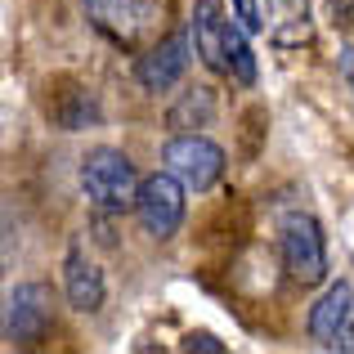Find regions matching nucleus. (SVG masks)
I'll use <instances>...</instances> for the list:
<instances>
[{"mask_svg": "<svg viewBox=\"0 0 354 354\" xmlns=\"http://www.w3.org/2000/svg\"><path fill=\"white\" fill-rule=\"evenodd\" d=\"M54 121H59L63 130H86L99 121V104L95 95H90L86 86H68L59 95V104H54Z\"/></svg>", "mask_w": 354, "mask_h": 354, "instance_id": "12", "label": "nucleus"}, {"mask_svg": "<svg viewBox=\"0 0 354 354\" xmlns=\"http://www.w3.org/2000/svg\"><path fill=\"white\" fill-rule=\"evenodd\" d=\"M189 32H193V50L198 59L207 63L216 77H229V18L220 0H198L189 18Z\"/></svg>", "mask_w": 354, "mask_h": 354, "instance_id": "9", "label": "nucleus"}, {"mask_svg": "<svg viewBox=\"0 0 354 354\" xmlns=\"http://www.w3.org/2000/svg\"><path fill=\"white\" fill-rule=\"evenodd\" d=\"M189 50H193V32H171V36H162V41H153L144 54H139V63H135L139 86L153 90V95L180 86L184 72H189V59H193Z\"/></svg>", "mask_w": 354, "mask_h": 354, "instance_id": "7", "label": "nucleus"}, {"mask_svg": "<svg viewBox=\"0 0 354 354\" xmlns=\"http://www.w3.org/2000/svg\"><path fill=\"white\" fill-rule=\"evenodd\" d=\"M350 81H354V72H350Z\"/></svg>", "mask_w": 354, "mask_h": 354, "instance_id": "18", "label": "nucleus"}, {"mask_svg": "<svg viewBox=\"0 0 354 354\" xmlns=\"http://www.w3.org/2000/svg\"><path fill=\"white\" fill-rule=\"evenodd\" d=\"M184 350H198V354H225V346H220L216 337H211V332H189V337H184Z\"/></svg>", "mask_w": 354, "mask_h": 354, "instance_id": "16", "label": "nucleus"}, {"mask_svg": "<svg viewBox=\"0 0 354 354\" xmlns=\"http://www.w3.org/2000/svg\"><path fill=\"white\" fill-rule=\"evenodd\" d=\"M247 36L251 32H242L238 23H229V77H234L238 86H256V54H251Z\"/></svg>", "mask_w": 354, "mask_h": 354, "instance_id": "14", "label": "nucleus"}, {"mask_svg": "<svg viewBox=\"0 0 354 354\" xmlns=\"http://www.w3.org/2000/svg\"><path fill=\"white\" fill-rule=\"evenodd\" d=\"M211 117H216V95L202 90V86H193L189 95L171 108V117H166V121H171L175 130H198V126H207Z\"/></svg>", "mask_w": 354, "mask_h": 354, "instance_id": "13", "label": "nucleus"}, {"mask_svg": "<svg viewBox=\"0 0 354 354\" xmlns=\"http://www.w3.org/2000/svg\"><path fill=\"white\" fill-rule=\"evenodd\" d=\"M260 14H265V27L274 36V45H305L314 36L305 0H260Z\"/></svg>", "mask_w": 354, "mask_h": 354, "instance_id": "11", "label": "nucleus"}, {"mask_svg": "<svg viewBox=\"0 0 354 354\" xmlns=\"http://www.w3.org/2000/svg\"><path fill=\"white\" fill-rule=\"evenodd\" d=\"M139 171L121 148H95V153L81 157V189L108 216H121V211H135L139 202Z\"/></svg>", "mask_w": 354, "mask_h": 354, "instance_id": "1", "label": "nucleus"}, {"mask_svg": "<svg viewBox=\"0 0 354 354\" xmlns=\"http://www.w3.org/2000/svg\"><path fill=\"white\" fill-rule=\"evenodd\" d=\"M162 162L189 193H207L211 184L225 175V148L211 144L198 130H180V135L162 148Z\"/></svg>", "mask_w": 354, "mask_h": 354, "instance_id": "3", "label": "nucleus"}, {"mask_svg": "<svg viewBox=\"0 0 354 354\" xmlns=\"http://www.w3.org/2000/svg\"><path fill=\"white\" fill-rule=\"evenodd\" d=\"M184 193L189 189H184L171 171H157V175H148V180L139 184L135 216H139V225H144L148 238L166 242V238L180 234V225H184Z\"/></svg>", "mask_w": 354, "mask_h": 354, "instance_id": "5", "label": "nucleus"}, {"mask_svg": "<svg viewBox=\"0 0 354 354\" xmlns=\"http://www.w3.org/2000/svg\"><path fill=\"white\" fill-rule=\"evenodd\" d=\"M310 337L323 350L354 354V287L337 283L323 292V301L310 310Z\"/></svg>", "mask_w": 354, "mask_h": 354, "instance_id": "8", "label": "nucleus"}, {"mask_svg": "<svg viewBox=\"0 0 354 354\" xmlns=\"http://www.w3.org/2000/svg\"><path fill=\"white\" fill-rule=\"evenodd\" d=\"M63 292H68V305L77 314L104 310V274H99V265L86 251H72L68 256V265H63Z\"/></svg>", "mask_w": 354, "mask_h": 354, "instance_id": "10", "label": "nucleus"}, {"mask_svg": "<svg viewBox=\"0 0 354 354\" xmlns=\"http://www.w3.org/2000/svg\"><path fill=\"white\" fill-rule=\"evenodd\" d=\"M283 269L292 283L319 287L328 278V242L314 216H287L283 225Z\"/></svg>", "mask_w": 354, "mask_h": 354, "instance_id": "4", "label": "nucleus"}, {"mask_svg": "<svg viewBox=\"0 0 354 354\" xmlns=\"http://www.w3.org/2000/svg\"><path fill=\"white\" fill-rule=\"evenodd\" d=\"M81 9L117 45H139L166 27V0H81Z\"/></svg>", "mask_w": 354, "mask_h": 354, "instance_id": "2", "label": "nucleus"}, {"mask_svg": "<svg viewBox=\"0 0 354 354\" xmlns=\"http://www.w3.org/2000/svg\"><path fill=\"white\" fill-rule=\"evenodd\" d=\"M328 9L337 14V23H350V14H354V0H328Z\"/></svg>", "mask_w": 354, "mask_h": 354, "instance_id": "17", "label": "nucleus"}, {"mask_svg": "<svg viewBox=\"0 0 354 354\" xmlns=\"http://www.w3.org/2000/svg\"><path fill=\"white\" fill-rule=\"evenodd\" d=\"M54 314V296L41 283H18L5 296V341L9 346H32L45 337Z\"/></svg>", "mask_w": 354, "mask_h": 354, "instance_id": "6", "label": "nucleus"}, {"mask_svg": "<svg viewBox=\"0 0 354 354\" xmlns=\"http://www.w3.org/2000/svg\"><path fill=\"white\" fill-rule=\"evenodd\" d=\"M234 18L242 32H265V14H260V0H234Z\"/></svg>", "mask_w": 354, "mask_h": 354, "instance_id": "15", "label": "nucleus"}]
</instances>
